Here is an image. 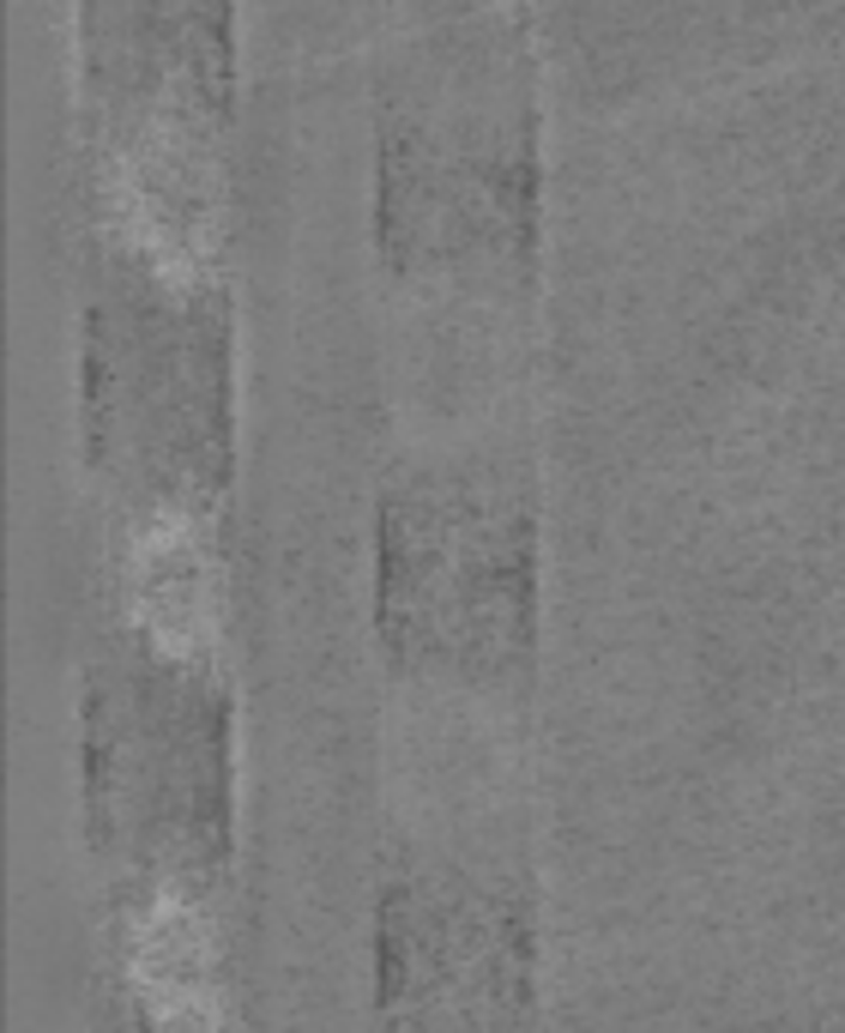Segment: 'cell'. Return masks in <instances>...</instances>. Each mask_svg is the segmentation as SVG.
Returning a JSON list of instances; mask_svg holds the SVG:
<instances>
[{
	"mask_svg": "<svg viewBox=\"0 0 845 1033\" xmlns=\"http://www.w3.org/2000/svg\"><path fill=\"white\" fill-rule=\"evenodd\" d=\"M393 780L430 822H471L502 810L514 785V732L471 689V677H442L393 707Z\"/></svg>",
	"mask_w": 845,
	"mask_h": 1033,
	"instance_id": "cell-6",
	"label": "cell"
},
{
	"mask_svg": "<svg viewBox=\"0 0 845 1033\" xmlns=\"http://www.w3.org/2000/svg\"><path fill=\"white\" fill-rule=\"evenodd\" d=\"M514 351L520 345H514L502 309L454 290L405 327V399H417L435 423L490 411L507 393Z\"/></svg>",
	"mask_w": 845,
	"mask_h": 1033,
	"instance_id": "cell-7",
	"label": "cell"
},
{
	"mask_svg": "<svg viewBox=\"0 0 845 1033\" xmlns=\"http://www.w3.org/2000/svg\"><path fill=\"white\" fill-rule=\"evenodd\" d=\"M387 194L399 230L430 254L490 249L532 212V145L507 133L483 79H454L393 133Z\"/></svg>",
	"mask_w": 845,
	"mask_h": 1033,
	"instance_id": "cell-5",
	"label": "cell"
},
{
	"mask_svg": "<svg viewBox=\"0 0 845 1033\" xmlns=\"http://www.w3.org/2000/svg\"><path fill=\"white\" fill-rule=\"evenodd\" d=\"M224 314L157 266L116 278L92 314V423L116 471L145 490H206L224 466Z\"/></svg>",
	"mask_w": 845,
	"mask_h": 1033,
	"instance_id": "cell-3",
	"label": "cell"
},
{
	"mask_svg": "<svg viewBox=\"0 0 845 1033\" xmlns=\"http://www.w3.org/2000/svg\"><path fill=\"white\" fill-rule=\"evenodd\" d=\"M381 985L417 1033H495L526 1009L532 925L495 882L417 870L381 913Z\"/></svg>",
	"mask_w": 845,
	"mask_h": 1033,
	"instance_id": "cell-4",
	"label": "cell"
},
{
	"mask_svg": "<svg viewBox=\"0 0 845 1033\" xmlns=\"http://www.w3.org/2000/svg\"><path fill=\"white\" fill-rule=\"evenodd\" d=\"M85 780L109 846L145 864H200L230 822L224 695L169 647L116 653L92 671Z\"/></svg>",
	"mask_w": 845,
	"mask_h": 1033,
	"instance_id": "cell-1",
	"label": "cell"
},
{
	"mask_svg": "<svg viewBox=\"0 0 845 1033\" xmlns=\"http://www.w3.org/2000/svg\"><path fill=\"white\" fill-rule=\"evenodd\" d=\"M381 587L387 623L417 659L495 671L526 653L538 604L532 514L495 478L435 471L387 502L381 526Z\"/></svg>",
	"mask_w": 845,
	"mask_h": 1033,
	"instance_id": "cell-2",
	"label": "cell"
},
{
	"mask_svg": "<svg viewBox=\"0 0 845 1033\" xmlns=\"http://www.w3.org/2000/svg\"><path fill=\"white\" fill-rule=\"evenodd\" d=\"M145 1033H164V1028H145Z\"/></svg>",
	"mask_w": 845,
	"mask_h": 1033,
	"instance_id": "cell-8",
	"label": "cell"
}]
</instances>
